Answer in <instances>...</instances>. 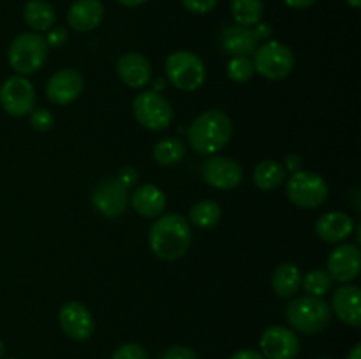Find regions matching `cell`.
<instances>
[{
  "label": "cell",
  "instance_id": "21",
  "mask_svg": "<svg viewBox=\"0 0 361 359\" xmlns=\"http://www.w3.org/2000/svg\"><path fill=\"white\" fill-rule=\"evenodd\" d=\"M129 203L133 204L134 210L145 218H155L164 211L166 208V196L157 185L145 183L137 187L129 197Z\"/></svg>",
  "mask_w": 361,
  "mask_h": 359
},
{
  "label": "cell",
  "instance_id": "11",
  "mask_svg": "<svg viewBox=\"0 0 361 359\" xmlns=\"http://www.w3.org/2000/svg\"><path fill=\"white\" fill-rule=\"evenodd\" d=\"M259 348L264 359H295L300 352V340L286 326H270L259 338Z\"/></svg>",
  "mask_w": 361,
  "mask_h": 359
},
{
  "label": "cell",
  "instance_id": "32",
  "mask_svg": "<svg viewBox=\"0 0 361 359\" xmlns=\"http://www.w3.org/2000/svg\"><path fill=\"white\" fill-rule=\"evenodd\" d=\"M187 11L194 14H208L217 7L219 0H180Z\"/></svg>",
  "mask_w": 361,
  "mask_h": 359
},
{
  "label": "cell",
  "instance_id": "29",
  "mask_svg": "<svg viewBox=\"0 0 361 359\" xmlns=\"http://www.w3.org/2000/svg\"><path fill=\"white\" fill-rule=\"evenodd\" d=\"M226 73L229 80L235 83H247L254 76L252 60L249 56H231Z\"/></svg>",
  "mask_w": 361,
  "mask_h": 359
},
{
  "label": "cell",
  "instance_id": "16",
  "mask_svg": "<svg viewBox=\"0 0 361 359\" xmlns=\"http://www.w3.org/2000/svg\"><path fill=\"white\" fill-rule=\"evenodd\" d=\"M257 44L259 41L252 28L242 25H228L219 34V46L229 56H250Z\"/></svg>",
  "mask_w": 361,
  "mask_h": 359
},
{
  "label": "cell",
  "instance_id": "45",
  "mask_svg": "<svg viewBox=\"0 0 361 359\" xmlns=\"http://www.w3.org/2000/svg\"><path fill=\"white\" fill-rule=\"evenodd\" d=\"M319 359H330V358H319Z\"/></svg>",
  "mask_w": 361,
  "mask_h": 359
},
{
  "label": "cell",
  "instance_id": "31",
  "mask_svg": "<svg viewBox=\"0 0 361 359\" xmlns=\"http://www.w3.org/2000/svg\"><path fill=\"white\" fill-rule=\"evenodd\" d=\"M111 359H150L140 344H123L111 354Z\"/></svg>",
  "mask_w": 361,
  "mask_h": 359
},
{
  "label": "cell",
  "instance_id": "12",
  "mask_svg": "<svg viewBox=\"0 0 361 359\" xmlns=\"http://www.w3.org/2000/svg\"><path fill=\"white\" fill-rule=\"evenodd\" d=\"M92 204L104 217L116 218L129 206V190L116 180H102L92 192Z\"/></svg>",
  "mask_w": 361,
  "mask_h": 359
},
{
  "label": "cell",
  "instance_id": "30",
  "mask_svg": "<svg viewBox=\"0 0 361 359\" xmlns=\"http://www.w3.org/2000/svg\"><path fill=\"white\" fill-rule=\"evenodd\" d=\"M53 123H55V118H53V115L48 109L39 108L30 113V125L37 132H46V130L51 129Z\"/></svg>",
  "mask_w": 361,
  "mask_h": 359
},
{
  "label": "cell",
  "instance_id": "44",
  "mask_svg": "<svg viewBox=\"0 0 361 359\" xmlns=\"http://www.w3.org/2000/svg\"><path fill=\"white\" fill-rule=\"evenodd\" d=\"M4 352H6V345H4V341H2V340H0V359H2Z\"/></svg>",
  "mask_w": 361,
  "mask_h": 359
},
{
  "label": "cell",
  "instance_id": "42",
  "mask_svg": "<svg viewBox=\"0 0 361 359\" xmlns=\"http://www.w3.org/2000/svg\"><path fill=\"white\" fill-rule=\"evenodd\" d=\"M166 87V83H164V80H157V83H155V87H154V92H159V90H162V88ZM159 94H161V92H159Z\"/></svg>",
  "mask_w": 361,
  "mask_h": 359
},
{
  "label": "cell",
  "instance_id": "33",
  "mask_svg": "<svg viewBox=\"0 0 361 359\" xmlns=\"http://www.w3.org/2000/svg\"><path fill=\"white\" fill-rule=\"evenodd\" d=\"M115 180L120 183V185L126 187L127 190H130L133 187H136L137 180H140V172H137L133 165H126V168L120 169Z\"/></svg>",
  "mask_w": 361,
  "mask_h": 359
},
{
  "label": "cell",
  "instance_id": "28",
  "mask_svg": "<svg viewBox=\"0 0 361 359\" xmlns=\"http://www.w3.org/2000/svg\"><path fill=\"white\" fill-rule=\"evenodd\" d=\"M331 284H334V280L324 270H312L302 278V285L307 294L316 296V298H323L326 292H330Z\"/></svg>",
  "mask_w": 361,
  "mask_h": 359
},
{
  "label": "cell",
  "instance_id": "3",
  "mask_svg": "<svg viewBox=\"0 0 361 359\" xmlns=\"http://www.w3.org/2000/svg\"><path fill=\"white\" fill-rule=\"evenodd\" d=\"M286 320L298 333L316 334L330 324L331 308L323 298L300 296L286 306Z\"/></svg>",
  "mask_w": 361,
  "mask_h": 359
},
{
  "label": "cell",
  "instance_id": "4",
  "mask_svg": "<svg viewBox=\"0 0 361 359\" xmlns=\"http://www.w3.org/2000/svg\"><path fill=\"white\" fill-rule=\"evenodd\" d=\"M48 42L37 32H23L13 39L7 51L9 65L20 76L34 74L44 65L48 58Z\"/></svg>",
  "mask_w": 361,
  "mask_h": 359
},
{
  "label": "cell",
  "instance_id": "38",
  "mask_svg": "<svg viewBox=\"0 0 361 359\" xmlns=\"http://www.w3.org/2000/svg\"><path fill=\"white\" fill-rule=\"evenodd\" d=\"M254 34H256L257 41H263V39H268L271 35V27L268 23H257L254 25Z\"/></svg>",
  "mask_w": 361,
  "mask_h": 359
},
{
  "label": "cell",
  "instance_id": "7",
  "mask_svg": "<svg viewBox=\"0 0 361 359\" xmlns=\"http://www.w3.org/2000/svg\"><path fill=\"white\" fill-rule=\"evenodd\" d=\"M288 199L303 210H314L326 203L330 187L323 176L312 171H296L286 183Z\"/></svg>",
  "mask_w": 361,
  "mask_h": 359
},
{
  "label": "cell",
  "instance_id": "22",
  "mask_svg": "<svg viewBox=\"0 0 361 359\" xmlns=\"http://www.w3.org/2000/svg\"><path fill=\"white\" fill-rule=\"evenodd\" d=\"M302 271L296 264L284 263L275 267L271 275V287L279 298H291L302 287Z\"/></svg>",
  "mask_w": 361,
  "mask_h": 359
},
{
  "label": "cell",
  "instance_id": "26",
  "mask_svg": "<svg viewBox=\"0 0 361 359\" xmlns=\"http://www.w3.org/2000/svg\"><path fill=\"white\" fill-rule=\"evenodd\" d=\"M185 157V144L178 137H164L154 146V160L159 165L171 168Z\"/></svg>",
  "mask_w": 361,
  "mask_h": 359
},
{
  "label": "cell",
  "instance_id": "13",
  "mask_svg": "<svg viewBox=\"0 0 361 359\" xmlns=\"http://www.w3.org/2000/svg\"><path fill=\"white\" fill-rule=\"evenodd\" d=\"M59 322L63 333L74 341H87L95 329L94 315L80 301L66 303L60 308Z\"/></svg>",
  "mask_w": 361,
  "mask_h": 359
},
{
  "label": "cell",
  "instance_id": "35",
  "mask_svg": "<svg viewBox=\"0 0 361 359\" xmlns=\"http://www.w3.org/2000/svg\"><path fill=\"white\" fill-rule=\"evenodd\" d=\"M44 39L46 42H48V46H51V48H60V46H63L67 42L69 34H67V30L63 27H55V28H49L48 37Z\"/></svg>",
  "mask_w": 361,
  "mask_h": 359
},
{
  "label": "cell",
  "instance_id": "2",
  "mask_svg": "<svg viewBox=\"0 0 361 359\" xmlns=\"http://www.w3.org/2000/svg\"><path fill=\"white\" fill-rule=\"evenodd\" d=\"M233 136V122L221 109H208L196 116L187 130V139L194 151L201 155H215L229 143Z\"/></svg>",
  "mask_w": 361,
  "mask_h": 359
},
{
  "label": "cell",
  "instance_id": "15",
  "mask_svg": "<svg viewBox=\"0 0 361 359\" xmlns=\"http://www.w3.org/2000/svg\"><path fill=\"white\" fill-rule=\"evenodd\" d=\"M328 275L331 280L341 282V284H349L360 275L361 270V253L358 245H345L337 246L328 257Z\"/></svg>",
  "mask_w": 361,
  "mask_h": 359
},
{
  "label": "cell",
  "instance_id": "9",
  "mask_svg": "<svg viewBox=\"0 0 361 359\" xmlns=\"http://www.w3.org/2000/svg\"><path fill=\"white\" fill-rule=\"evenodd\" d=\"M0 104L11 116L30 115L35 109L34 84L23 76H11L0 87Z\"/></svg>",
  "mask_w": 361,
  "mask_h": 359
},
{
  "label": "cell",
  "instance_id": "39",
  "mask_svg": "<svg viewBox=\"0 0 361 359\" xmlns=\"http://www.w3.org/2000/svg\"><path fill=\"white\" fill-rule=\"evenodd\" d=\"M286 6L293 7V9H309L312 7L317 0H284Z\"/></svg>",
  "mask_w": 361,
  "mask_h": 359
},
{
  "label": "cell",
  "instance_id": "23",
  "mask_svg": "<svg viewBox=\"0 0 361 359\" xmlns=\"http://www.w3.org/2000/svg\"><path fill=\"white\" fill-rule=\"evenodd\" d=\"M55 9L46 0H28L23 7V20L32 30L48 32L55 23Z\"/></svg>",
  "mask_w": 361,
  "mask_h": 359
},
{
  "label": "cell",
  "instance_id": "6",
  "mask_svg": "<svg viewBox=\"0 0 361 359\" xmlns=\"http://www.w3.org/2000/svg\"><path fill=\"white\" fill-rule=\"evenodd\" d=\"M166 76L178 90L194 92L207 80V67L196 53L180 49L166 58Z\"/></svg>",
  "mask_w": 361,
  "mask_h": 359
},
{
  "label": "cell",
  "instance_id": "40",
  "mask_svg": "<svg viewBox=\"0 0 361 359\" xmlns=\"http://www.w3.org/2000/svg\"><path fill=\"white\" fill-rule=\"evenodd\" d=\"M116 2L122 4V6H126V7H140V6H143L147 0H116Z\"/></svg>",
  "mask_w": 361,
  "mask_h": 359
},
{
  "label": "cell",
  "instance_id": "36",
  "mask_svg": "<svg viewBox=\"0 0 361 359\" xmlns=\"http://www.w3.org/2000/svg\"><path fill=\"white\" fill-rule=\"evenodd\" d=\"M229 359H264V355L261 352L252 351V348H240L235 354H231Z\"/></svg>",
  "mask_w": 361,
  "mask_h": 359
},
{
  "label": "cell",
  "instance_id": "10",
  "mask_svg": "<svg viewBox=\"0 0 361 359\" xmlns=\"http://www.w3.org/2000/svg\"><path fill=\"white\" fill-rule=\"evenodd\" d=\"M201 176L210 187L219 190H233L243 180L242 165L229 157L212 155L201 164Z\"/></svg>",
  "mask_w": 361,
  "mask_h": 359
},
{
  "label": "cell",
  "instance_id": "14",
  "mask_svg": "<svg viewBox=\"0 0 361 359\" xmlns=\"http://www.w3.org/2000/svg\"><path fill=\"white\" fill-rule=\"evenodd\" d=\"M83 76L76 69L56 70L46 84V97L56 106H67L76 101L83 92Z\"/></svg>",
  "mask_w": 361,
  "mask_h": 359
},
{
  "label": "cell",
  "instance_id": "34",
  "mask_svg": "<svg viewBox=\"0 0 361 359\" xmlns=\"http://www.w3.org/2000/svg\"><path fill=\"white\" fill-rule=\"evenodd\" d=\"M159 359H200L196 355V352L189 347H183V345H173L169 347L164 354Z\"/></svg>",
  "mask_w": 361,
  "mask_h": 359
},
{
  "label": "cell",
  "instance_id": "17",
  "mask_svg": "<svg viewBox=\"0 0 361 359\" xmlns=\"http://www.w3.org/2000/svg\"><path fill=\"white\" fill-rule=\"evenodd\" d=\"M116 73L122 83L130 88H143L152 80L150 60L136 51L123 53L116 62Z\"/></svg>",
  "mask_w": 361,
  "mask_h": 359
},
{
  "label": "cell",
  "instance_id": "46",
  "mask_svg": "<svg viewBox=\"0 0 361 359\" xmlns=\"http://www.w3.org/2000/svg\"><path fill=\"white\" fill-rule=\"evenodd\" d=\"M7 359H16V358H7Z\"/></svg>",
  "mask_w": 361,
  "mask_h": 359
},
{
  "label": "cell",
  "instance_id": "1",
  "mask_svg": "<svg viewBox=\"0 0 361 359\" xmlns=\"http://www.w3.org/2000/svg\"><path fill=\"white\" fill-rule=\"evenodd\" d=\"M192 241L190 222L176 213L159 217L148 232L150 250L162 260H176L183 257Z\"/></svg>",
  "mask_w": 361,
  "mask_h": 359
},
{
  "label": "cell",
  "instance_id": "8",
  "mask_svg": "<svg viewBox=\"0 0 361 359\" xmlns=\"http://www.w3.org/2000/svg\"><path fill=\"white\" fill-rule=\"evenodd\" d=\"M133 113L137 123L148 130H164L173 122V108L159 92H141L133 102Z\"/></svg>",
  "mask_w": 361,
  "mask_h": 359
},
{
  "label": "cell",
  "instance_id": "41",
  "mask_svg": "<svg viewBox=\"0 0 361 359\" xmlns=\"http://www.w3.org/2000/svg\"><path fill=\"white\" fill-rule=\"evenodd\" d=\"M345 359H361V345L356 344L355 347L351 348V352H349L348 358Z\"/></svg>",
  "mask_w": 361,
  "mask_h": 359
},
{
  "label": "cell",
  "instance_id": "19",
  "mask_svg": "<svg viewBox=\"0 0 361 359\" xmlns=\"http://www.w3.org/2000/svg\"><path fill=\"white\" fill-rule=\"evenodd\" d=\"M355 231V220L344 211H328L316 222V234L326 243L345 241Z\"/></svg>",
  "mask_w": 361,
  "mask_h": 359
},
{
  "label": "cell",
  "instance_id": "24",
  "mask_svg": "<svg viewBox=\"0 0 361 359\" xmlns=\"http://www.w3.org/2000/svg\"><path fill=\"white\" fill-rule=\"evenodd\" d=\"M288 169L275 160H264L254 168V183L261 190H275L286 182Z\"/></svg>",
  "mask_w": 361,
  "mask_h": 359
},
{
  "label": "cell",
  "instance_id": "37",
  "mask_svg": "<svg viewBox=\"0 0 361 359\" xmlns=\"http://www.w3.org/2000/svg\"><path fill=\"white\" fill-rule=\"evenodd\" d=\"M284 168L289 169V171H293V172L300 171V168H302V157H300L298 153H289L288 157H286Z\"/></svg>",
  "mask_w": 361,
  "mask_h": 359
},
{
  "label": "cell",
  "instance_id": "25",
  "mask_svg": "<svg viewBox=\"0 0 361 359\" xmlns=\"http://www.w3.org/2000/svg\"><path fill=\"white\" fill-rule=\"evenodd\" d=\"M231 14L236 25L252 28L263 20L264 4L263 0H231Z\"/></svg>",
  "mask_w": 361,
  "mask_h": 359
},
{
  "label": "cell",
  "instance_id": "43",
  "mask_svg": "<svg viewBox=\"0 0 361 359\" xmlns=\"http://www.w3.org/2000/svg\"><path fill=\"white\" fill-rule=\"evenodd\" d=\"M345 2H348L351 7H355V9L361 7V0H345Z\"/></svg>",
  "mask_w": 361,
  "mask_h": 359
},
{
  "label": "cell",
  "instance_id": "5",
  "mask_svg": "<svg viewBox=\"0 0 361 359\" xmlns=\"http://www.w3.org/2000/svg\"><path fill=\"white\" fill-rule=\"evenodd\" d=\"M254 73L270 81L286 80L295 69V53L279 41H267L252 53Z\"/></svg>",
  "mask_w": 361,
  "mask_h": 359
},
{
  "label": "cell",
  "instance_id": "20",
  "mask_svg": "<svg viewBox=\"0 0 361 359\" xmlns=\"http://www.w3.org/2000/svg\"><path fill=\"white\" fill-rule=\"evenodd\" d=\"M104 18V6L101 0H76L69 7L67 23L76 32L95 30Z\"/></svg>",
  "mask_w": 361,
  "mask_h": 359
},
{
  "label": "cell",
  "instance_id": "18",
  "mask_svg": "<svg viewBox=\"0 0 361 359\" xmlns=\"http://www.w3.org/2000/svg\"><path fill=\"white\" fill-rule=\"evenodd\" d=\"M331 312L351 327L361 326V306H360V287L353 284H344L334 292L331 299Z\"/></svg>",
  "mask_w": 361,
  "mask_h": 359
},
{
  "label": "cell",
  "instance_id": "27",
  "mask_svg": "<svg viewBox=\"0 0 361 359\" xmlns=\"http://www.w3.org/2000/svg\"><path fill=\"white\" fill-rule=\"evenodd\" d=\"M222 211L219 203L215 201L207 199L200 201V203L194 204L189 211V222H192L196 227L201 229H212L221 222Z\"/></svg>",
  "mask_w": 361,
  "mask_h": 359
}]
</instances>
